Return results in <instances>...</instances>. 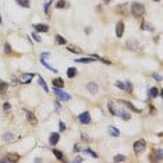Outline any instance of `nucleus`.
<instances>
[{
  "mask_svg": "<svg viewBox=\"0 0 163 163\" xmlns=\"http://www.w3.org/2000/svg\"><path fill=\"white\" fill-rule=\"evenodd\" d=\"M34 28L38 32H47L49 31V25H46V24H35Z\"/></svg>",
  "mask_w": 163,
  "mask_h": 163,
  "instance_id": "nucleus-12",
  "label": "nucleus"
},
{
  "mask_svg": "<svg viewBox=\"0 0 163 163\" xmlns=\"http://www.w3.org/2000/svg\"><path fill=\"white\" fill-rule=\"evenodd\" d=\"M95 60H96V59L91 56V57H82V59H77L75 62H77V63H91V62H95Z\"/></svg>",
  "mask_w": 163,
  "mask_h": 163,
  "instance_id": "nucleus-18",
  "label": "nucleus"
},
{
  "mask_svg": "<svg viewBox=\"0 0 163 163\" xmlns=\"http://www.w3.org/2000/svg\"><path fill=\"white\" fill-rule=\"evenodd\" d=\"M137 46H138V43H137L135 39H128V40H127V47H130V49H137Z\"/></svg>",
  "mask_w": 163,
  "mask_h": 163,
  "instance_id": "nucleus-17",
  "label": "nucleus"
},
{
  "mask_svg": "<svg viewBox=\"0 0 163 163\" xmlns=\"http://www.w3.org/2000/svg\"><path fill=\"white\" fill-rule=\"evenodd\" d=\"M3 109H4V112H8V110L11 109V106H10V103H4V105H3Z\"/></svg>",
  "mask_w": 163,
  "mask_h": 163,
  "instance_id": "nucleus-36",
  "label": "nucleus"
},
{
  "mask_svg": "<svg viewBox=\"0 0 163 163\" xmlns=\"http://www.w3.org/2000/svg\"><path fill=\"white\" fill-rule=\"evenodd\" d=\"M32 38L35 39L36 42H40V39H39V36H38V35H36V34H32Z\"/></svg>",
  "mask_w": 163,
  "mask_h": 163,
  "instance_id": "nucleus-40",
  "label": "nucleus"
},
{
  "mask_svg": "<svg viewBox=\"0 0 163 163\" xmlns=\"http://www.w3.org/2000/svg\"><path fill=\"white\" fill-rule=\"evenodd\" d=\"M66 7V1L64 0H59L57 4H56V8H64Z\"/></svg>",
  "mask_w": 163,
  "mask_h": 163,
  "instance_id": "nucleus-28",
  "label": "nucleus"
},
{
  "mask_svg": "<svg viewBox=\"0 0 163 163\" xmlns=\"http://www.w3.org/2000/svg\"><path fill=\"white\" fill-rule=\"evenodd\" d=\"M86 89L89 91V93L95 95V93H98V91H99V86H98L96 82H88L86 84Z\"/></svg>",
  "mask_w": 163,
  "mask_h": 163,
  "instance_id": "nucleus-7",
  "label": "nucleus"
},
{
  "mask_svg": "<svg viewBox=\"0 0 163 163\" xmlns=\"http://www.w3.org/2000/svg\"><path fill=\"white\" fill-rule=\"evenodd\" d=\"M155 153H156L155 160H162V151H160V149H158V151H156Z\"/></svg>",
  "mask_w": 163,
  "mask_h": 163,
  "instance_id": "nucleus-31",
  "label": "nucleus"
},
{
  "mask_svg": "<svg viewBox=\"0 0 163 163\" xmlns=\"http://www.w3.org/2000/svg\"><path fill=\"white\" fill-rule=\"evenodd\" d=\"M54 40H56L57 45H66V43H67V40L63 38L62 35H56V36H54Z\"/></svg>",
  "mask_w": 163,
  "mask_h": 163,
  "instance_id": "nucleus-16",
  "label": "nucleus"
},
{
  "mask_svg": "<svg viewBox=\"0 0 163 163\" xmlns=\"http://www.w3.org/2000/svg\"><path fill=\"white\" fill-rule=\"evenodd\" d=\"M123 160H125V156L124 155H117V156H114V162H123Z\"/></svg>",
  "mask_w": 163,
  "mask_h": 163,
  "instance_id": "nucleus-30",
  "label": "nucleus"
},
{
  "mask_svg": "<svg viewBox=\"0 0 163 163\" xmlns=\"http://www.w3.org/2000/svg\"><path fill=\"white\" fill-rule=\"evenodd\" d=\"M131 13L135 18H141V17L145 14V7H144V4H141V3H132Z\"/></svg>",
  "mask_w": 163,
  "mask_h": 163,
  "instance_id": "nucleus-1",
  "label": "nucleus"
},
{
  "mask_svg": "<svg viewBox=\"0 0 163 163\" xmlns=\"http://www.w3.org/2000/svg\"><path fill=\"white\" fill-rule=\"evenodd\" d=\"M49 6H50V1H49V3H46V4H45V11H49Z\"/></svg>",
  "mask_w": 163,
  "mask_h": 163,
  "instance_id": "nucleus-42",
  "label": "nucleus"
},
{
  "mask_svg": "<svg viewBox=\"0 0 163 163\" xmlns=\"http://www.w3.org/2000/svg\"><path fill=\"white\" fill-rule=\"evenodd\" d=\"M25 116H27V120H28V123H31L32 125H35L36 123H38L36 117L34 116V113H31L29 110H25Z\"/></svg>",
  "mask_w": 163,
  "mask_h": 163,
  "instance_id": "nucleus-9",
  "label": "nucleus"
},
{
  "mask_svg": "<svg viewBox=\"0 0 163 163\" xmlns=\"http://www.w3.org/2000/svg\"><path fill=\"white\" fill-rule=\"evenodd\" d=\"M123 34H124V23L123 21H118L116 25V35L118 38H121Z\"/></svg>",
  "mask_w": 163,
  "mask_h": 163,
  "instance_id": "nucleus-8",
  "label": "nucleus"
},
{
  "mask_svg": "<svg viewBox=\"0 0 163 163\" xmlns=\"http://www.w3.org/2000/svg\"><path fill=\"white\" fill-rule=\"evenodd\" d=\"M38 81H39V85L43 88V91H45V92H49V88H47L46 82H45V79L42 78V75H39V77H38Z\"/></svg>",
  "mask_w": 163,
  "mask_h": 163,
  "instance_id": "nucleus-15",
  "label": "nucleus"
},
{
  "mask_svg": "<svg viewBox=\"0 0 163 163\" xmlns=\"http://www.w3.org/2000/svg\"><path fill=\"white\" fill-rule=\"evenodd\" d=\"M17 3L20 4V6H23L24 8H28L29 7V0H16Z\"/></svg>",
  "mask_w": 163,
  "mask_h": 163,
  "instance_id": "nucleus-23",
  "label": "nucleus"
},
{
  "mask_svg": "<svg viewBox=\"0 0 163 163\" xmlns=\"http://www.w3.org/2000/svg\"><path fill=\"white\" fill-rule=\"evenodd\" d=\"M7 88H8V85L6 82H1V81H0V93H6Z\"/></svg>",
  "mask_w": 163,
  "mask_h": 163,
  "instance_id": "nucleus-25",
  "label": "nucleus"
},
{
  "mask_svg": "<svg viewBox=\"0 0 163 163\" xmlns=\"http://www.w3.org/2000/svg\"><path fill=\"white\" fill-rule=\"evenodd\" d=\"M114 85L117 86V88H120V89H124V82H120V81H116V84Z\"/></svg>",
  "mask_w": 163,
  "mask_h": 163,
  "instance_id": "nucleus-34",
  "label": "nucleus"
},
{
  "mask_svg": "<svg viewBox=\"0 0 163 163\" xmlns=\"http://www.w3.org/2000/svg\"><path fill=\"white\" fill-rule=\"evenodd\" d=\"M36 74H29V73H25L23 75H20V82L21 84H29L32 81V78L35 77Z\"/></svg>",
  "mask_w": 163,
  "mask_h": 163,
  "instance_id": "nucleus-5",
  "label": "nucleus"
},
{
  "mask_svg": "<svg viewBox=\"0 0 163 163\" xmlns=\"http://www.w3.org/2000/svg\"><path fill=\"white\" fill-rule=\"evenodd\" d=\"M54 93H56V96H59V99H60V101L67 102V101H70V99H71L70 95H68L67 92H63L60 88H54Z\"/></svg>",
  "mask_w": 163,
  "mask_h": 163,
  "instance_id": "nucleus-3",
  "label": "nucleus"
},
{
  "mask_svg": "<svg viewBox=\"0 0 163 163\" xmlns=\"http://www.w3.org/2000/svg\"><path fill=\"white\" fill-rule=\"evenodd\" d=\"M153 1H160V0H153Z\"/></svg>",
  "mask_w": 163,
  "mask_h": 163,
  "instance_id": "nucleus-45",
  "label": "nucleus"
},
{
  "mask_svg": "<svg viewBox=\"0 0 163 163\" xmlns=\"http://www.w3.org/2000/svg\"><path fill=\"white\" fill-rule=\"evenodd\" d=\"M108 131H109V134H110L112 137H120V131L117 130L116 127H113V125H109Z\"/></svg>",
  "mask_w": 163,
  "mask_h": 163,
  "instance_id": "nucleus-14",
  "label": "nucleus"
},
{
  "mask_svg": "<svg viewBox=\"0 0 163 163\" xmlns=\"http://www.w3.org/2000/svg\"><path fill=\"white\" fill-rule=\"evenodd\" d=\"M121 103H123V105H125L127 108H128L130 110H131V112H135V113H141V110H140V109H137L135 106H134V105H132V103H130L128 101H121Z\"/></svg>",
  "mask_w": 163,
  "mask_h": 163,
  "instance_id": "nucleus-13",
  "label": "nucleus"
},
{
  "mask_svg": "<svg viewBox=\"0 0 163 163\" xmlns=\"http://www.w3.org/2000/svg\"><path fill=\"white\" fill-rule=\"evenodd\" d=\"M67 49H68L70 52H74V53H82V50H81L78 46H75V45H68Z\"/></svg>",
  "mask_w": 163,
  "mask_h": 163,
  "instance_id": "nucleus-20",
  "label": "nucleus"
},
{
  "mask_svg": "<svg viewBox=\"0 0 163 163\" xmlns=\"http://www.w3.org/2000/svg\"><path fill=\"white\" fill-rule=\"evenodd\" d=\"M20 159V155L18 153H8L7 156H4L1 159V162H6V163H13V162H17Z\"/></svg>",
  "mask_w": 163,
  "mask_h": 163,
  "instance_id": "nucleus-4",
  "label": "nucleus"
},
{
  "mask_svg": "<svg viewBox=\"0 0 163 163\" xmlns=\"http://www.w3.org/2000/svg\"><path fill=\"white\" fill-rule=\"evenodd\" d=\"M60 131H64V130H66V124H64V123H63V121H60Z\"/></svg>",
  "mask_w": 163,
  "mask_h": 163,
  "instance_id": "nucleus-39",
  "label": "nucleus"
},
{
  "mask_svg": "<svg viewBox=\"0 0 163 163\" xmlns=\"http://www.w3.org/2000/svg\"><path fill=\"white\" fill-rule=\"evenodd\" d=\"M50 56V53H47V52H45V53L40 54V59H46V57H49Z\"/></svg>",
  "mask_w": 163,
  "mask_h": 163,
  "instance_id": "nucleus-38",
  "label": "nucleus"
},
{
  "mask_svg": "<svg viewBox=\"0 0 163 163\" xmlns=\"http://www.w3.org/2000/svg\"><path fill=\"white\" fill-rule=\"evenodd\" d=\"M78 120H79L82 124H89V123H91V114H89L88 112H84V113H81V114L78 116Z\"/></svg>",
  "mask_w": 163,
  "mask_h": 163,
  "instance_id": "nucleus-6",
  "label": "nucleus"
},
{
  "mask_svg": "<svg viewBox=\"0 0 163 163\" xmlns=\"http://www.w3.org/2000/svg\"><path fill=\"white\" fill-rule=\"evenodd\" d=\"M103 1H105V3H110L112 0H103Z\"/></svg>",
  "mask_w": 163,
  "mask_h": 163,
  "instance_id": "nucleus-43",
  "label": "nucleus"
},
{
  "mask_svg": "<svg viewBox=\"0 0 163 163\" xmlns=\"http://www.w3.org/2000/svg\"><path fill=\"white\" fill-rule=\"evenodd\" d=\"M152 77L155 78L156 81H162V77H160V74H153V75H152Z\"/></svg>",
  "mask_w": 163,
  "mask_h": 163,
  "instance_id": "nucleus-37",
  "label": "nucleus"
},
{
  "mask_svg": "<svg viewBox=\"0 0 163 163\" xmlns=\"http://www.w3.org/2000/svg\"><path fill=\"white\" fill-rule=\"evenodd\" d=\"M59 140H60L59 132H52V134H50V137H49V144L53 147V145H56V144L59 142Z\"/></svg>",
  "mask_w": 163,
  "mask_h": 163,
  "instance_id": "nucleus-10",
  "label": "nucleus"
},
{
  "mask_svg": "<svg viewBox=\"0 0 163 163\" xmlns=\"http://www.w3.org/2000/svg\"><path fill=\"white\" fill-rule=\"evenodd\" d=\"M4 53H6V54L11 53V46H10L8 43H6V45H4Z\"/></svg>",
  "mask_w": 163,
  "mask_h": 163,
  "instance_id": "nucleus-32",
  "label": "nucleus"
},
{
  "mask_svg": "<svg viewBox=\"0 0 163 163\" xmlns=\"http://www.w3.org/2000/svg\"><path fill=\"white\" fill-rule=\"evenodd\" d=\"M52 85H53L54 88H63V86H64V81H63L60 77L53 78V79H52Z\"/></svg>",
  "mask_w": 163,
  "mask_h": 163,
  "instance_id": "nucleus-11",
  "label": "nucleus"
},
{
  "mask_svg": "<svg viewBox=\"0 0 163 163\" xmlns=\"http://www.w3.org/2000/svg\"><path fill=\"white\" fill-rule=\"evenodd\" d=\"M117 116H121L124 120H130V114H127L123 110H118V112H117Z\"/></svg>",
  "mask_w": 163,
  "mask_h": 163,
  "instance_id": "nucleus-24",
  "label": "nucleus"
},
{
  "mask_svg": "<svg viewBox=\"0 0 163 163\" xmlns=\"http://www.w3.org/2000/svg\"><path fill=\"white\" fill-rule=\"evenodd\" d=\"M13 138H14V135H13L11 132H6V134L3 135V140L4 141H11Z\"/></svg>",
  "mask_w": 163,
  "mask_h": 163,
  "instance_id": "nucleus-27",
  "label": "nucleus"
},
{
  "mask_svg": "<svg viewBox=\"0 0 163 163\" xmlns=\"http://www.w3.org/2000/svg\"><path fill=\"white\" fill-rule=\"evenodd\" d=\"M158 93H159V91H158V88L156 86H153V88H151V91H149V98H156L158 96Z\"/></svg>",
  "mask_w": 163,
  "mask_h": 163,
  "instance_id": "nucleus-22",
  "label": "nucleus"
},
{
  "mask_svg": "<svg viewBox=\"0 0 163 163\" xmlns=\"http://www.w3.org/2000/svg\"><path fill=\"white\" fill-rule=\"evenodd\" d=\"M124 89L127 91V92H131V91H132V84H131V82H125V84H124Z\"/></svg>",
  "mask_w": 163,
  "mask_h": 163,
  "instance_id": "nucleus-29",
  "label": "nucleus"
},
{
  "mask_svg": "<svg viewBox=\"0 0 163 163\" xmlns=\"http://www.w3.org/2000/svg\"><path fill=\"white\" fill-rule=\"evenodd\" d=\"M144 27H145V28H147L148 31H153V27H152V25H151V24H145V25H142V28H144Z\"/></svg>",
  "mask_w": 163,
  "mask_h": 163,
  "instance_id": "nucleus-35",
  "label": "nucleus"
},
{
  "mask_svg": "<svg viewBox=\"0 0 163 163\" xmlns=\"http://www.w3.org/2000/svg\"><path fill=\"white\" fill-rule=\"evenodd\" d=\"M53 153H54V156H56L59 160H64V155H63L62 151H59V149H53Z\"/></svg>",
  "mask_w": 163,
  "mask_h": 163,
  "instance_id": "nucleus-21",
  "label": "nucleus"
},
{
  "mask_svg": "<svg viewBox=\"0 0 163 163\" xmlns=\"http://www.w3.org/2000/svg\"><path fill=\"white\" fill-rule=\"evenodd\" d=\"M40 63H42V64H43V66H45V67H46L47 70L53 71V73H57V71H56V68H53V67H50V66H49V64H47V63L45 62V59H40Z\"/></svg>",
  "mask_w": 163,
  "mask_h": 163,
  "instance_id": "nucleus-26",
  "label": "nucleus"
},
{
  "mask_svg": "<svg viewBox=\"0 0 163 163\" xmlns=\"http://www.w3.org/2000/svg\"><path fill=\"white\" fill-rule=\"evenodd\" d=\"M67 75H68V78H74L77 75V68H75V67H70V68L67 70Z\"/></svg>",
  "mask_w": 163,
  "mask_h": 163,
  "instance_id": "nucleus-19",
  "label": "nucleus"
},
{
  "mask_svg": "<svg viewBox=\"0 0 163 163\" xmlns=\"http://www.w3.org/2000/svg\"><path fill=\"white\" fill-rule=\"evenodd\" d=\"M75 162H82V158H81V156H77V158L74 159V163Z\"/></svg>",
  "mask_w": 163,
  "mask_h": 163,
  "instance_id": "nucleus-41",
  "label": "nucleus"
},
{
  "mask_svg": "<svg viewBox=\"0 0 163 163\" xmlns=\"http://www.w3.org/2000/svg\"><path fill=\"white\" fill-rule=\"evenodd\" d=\"M85 152L86 153H89V155L92 156V158H98V153H95L93 151H91V149H85Z\"/></svg>",
  "mask_w": 163,
  "mask_h": 163,
  "instance_id": "nucleus-33",
  "label": "nucleus"
},
{
  "mask_svg": "<svg viewBox=\"0 0 163 163\" xmlns=\"http://www.w3.org/2000/svg\"><path fill=\"white\" fill-rule=\"evenodd\" d=\"M0 24H1V16H0Z\"/></svg>",
  "mask_w": 163,
  "mask_h": 163,
  "instance_id": "nucleus-44",
  "label": "nucleus"
},
{
  "mask_svg": "<svg viewBox=\"0 0 163 163\" xmlns=\"http://www.w3.org/2000/svg\"><path fill=\"white\" fill-rule=\"evenodd\" d=\"M145 147H147V141L145 140H138L134 142V152L138 155V153H141L144 149H145Z\"/></svg>",
  "mask_w": 163,
  "mask_h": 163,
  "instance_id": "nucleus-2",
  "label": "nucleus"
}]
</instances>
